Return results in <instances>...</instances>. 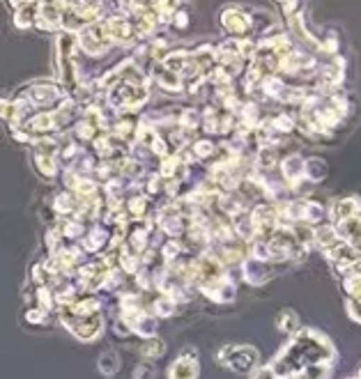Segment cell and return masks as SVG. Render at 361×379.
<instances>
[{"label":"cell","instance_id":"obj_1","mask_svg":"<svg viewBox=\"0 0 361 379\" xmlns=\"http://www.w3.org/2000/svg\"><path fill=\"white\" fill-rule=\"evenodd\" d=\"M224 354H228V358L221 363H226L237 373H248L258 361V352L253 347H226Z\"/></svg>","mask_w":361,"mask_h":379},{"label":"cell","instance_id":"obj_2","mask_svg":"<svg viewBox=\"0 0 361 379\" xmlns=\"http://www.w3.org/2000/svg\"><path fill=\"white\" fill-rule=\"evenodd\" d=\"M168 377L171 379H196L198 377V363L193 361V358H180V361H175L168 371Z\"/></svg>","mask_w":361,"mask_h":379},{"label":"cell","instance_id":"obj_3","mask_svg":"<svg viewBox=\"0 0 361 379\" xmlns=\"http://www.w3.org/2000/svg\"><path fill=\"white\" fill-rule=\"evenodd\" d=\"M99 371L104 375H115L120 371V356L115 352H104L99 356Z\"/></svg>","mask_w":361,"mask_h":379},{"label":"cell","instance_id":"obj_7","mask_svg":"<svg viewBox=\"0 0 361 379\" xmlns=\"http://www.w3.org/2000/svg\"><path fill=\"white\" fill-rule=\"evenodd\" d=\"M359 317H361V315H359Z\"/></svg>","mask_w":361,"mask_h":379},{"label":"cell","instance_id":"obj_6","mask_svg":"<svg viewBox=\"0 0 361 379\" xmlns=\"http://www.w3.org/2000/svg\"><path fill=\"white\" fill-rule=\"evenodd\" d=\"M253 379H281V377L276 375L272 368H260V371H258V375H256Z\"/></svg>","mask_w":361,"mask_h":379},{"label":"cell","instance_id":"obj_4","mask_svg":"<svg viewBox=\"0 0 361 379\" xmlns=\"http://www.w3.org/2000/svg\"><path fill=\"white\" fill-rule=\"evenodd\" d=\"M164 349H166V347H164L161 340H150V343L141 345V354H143L145 358H152V356H161Z\"/></svg>","mask_w":361,"mask_h":379},{"label":"cell","instance_id":"obj_5","mask_svg":"<svg viewBox=\"0 0 361 379\" xmlns=\"http://www.w3.org/2000/svg\"><path fill=\"white\" fill-rule=\"evenodd\" d=\"M154 375H156V368H154L150 361L138 363L136 371H134V377H136V379H154Z\"/></svg>","mask_w":361,"mask_h":379}]
</instances>
